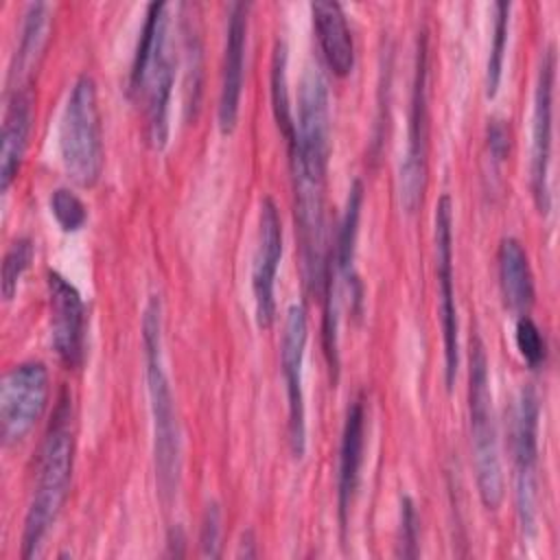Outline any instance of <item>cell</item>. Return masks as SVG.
Here are the masks:
<instances>
[{
	"instance_id": "cell-1",
	"label": "cell",
	"mask_w": 560,
	"mask_h": 560,
	"mask_svg": "<svg viewBox=\"0 0 560 560\" xmlns=\"http://www.w3.org/2000/svg\"><path fill=\"white\" fill-rule=\"evenodd\" d=\"M142 348H144V376L153 427V466L155 483L162 503H171L182 470V433L177 422L175 398L164 365L162 352V300L149 295L142 311Z\"/></svg>"
},
{
	"instance_id": "cell-2",
	"label": "cell",
	"mask_w": 560,
	"mask_h": 560,
	"mask_svg": "<svg viewBox=\"0 0 560 560\" xmlns=\"http://www.w3.org/2000/svg\"><path fill=\"white\" fill-rule=\"evenodd\" d=\"M168 9V2H151L147 7L129 72V92L142 98L147 140L158 151L168 142V105L175 83Z\"/></svg>"
},
{
	"instance_id": "cell-3",
	"label": "cell",
	"mask_w": 560,
	"mask_h": 560,
	"mask_svg": "<svg viewBox=\"0 0 560 560\" xmlns=\"http://www.w3.org/2000/svg\"><path fill=\"white\" fill-rule=\"evenodd\" d=\"M74 459V422H72V400L68 392H61L57 407L52 411L50 424L46 429L39 459H37V481L24 518L22 532V556L35 558L42 549V540L57 521L72 477Z\"/></svg>"
},
{
	"instance_id": "cell-4",
	"label": "cell",
	"mask_w": 560,
	"mask_h": 560,
	"mask_svg": "<svg viewBox=\"0 0 560 560\" xmlns=\"http://www.w3.org/2000/svg\"><path fill=\"white\" fill-rule=\"evenodd\" d=\"M468 416H470V444L477 492L488 510H499L503 501V468L499 453V433L492 409L488 357L479 337L470 343V372H468Z\"/></svg>"
},
{
	"instance_id": "cell-5",
	"label": "cell",
	"mask_w": 560,
	"mask_h": 560,
	"mask_svg": "<svg viewBox=\"0 0 560 560\" xmlns=\"http://www.w3.org/2000/svg\"><path fill=\"white\" fill-rule=\"evenodd\" d=\"M59 155L74 184L92 186L98 182L105 151L96 83L90 74H79L66 98L59 120Z\"/></svg>"
},
{
	"instance_id": "cell-6",
	"label": "cell",
	"mask_w": 560,
	"mask_h": 560,
	"mask_svg": "<svg viewBox=\"0 0 560 560\" xmlns=\"http://www.w3.org/2000/svg\"><path fill=\"white\" fill-rule=\"evenodd\" d=\"M291 171L326 179L330 158L328 81L319 63H308L300 79L298 116L289 142Z\"/></svg>"
},
{
	"instance_id": "cell-7",
	"label": "cell",
	"mask_w": 560,
	"mask_h": 560,
	"mask_svg": "<svg viewBox=\"0 0 560 560\" xmlns=\"http://www.w3.org/2000/svg\"><path fill=\"white\" fill-rule=\"evenodd\" d=\"M538 420L540 400L532 385H523L512 413V459L514 497L523 534L536 532V490H538Z\"/></svg>"
},
{
	"instance_id": "cell-8",
	"label": "cell",
	"mask_w": 560,
	"mask_h": 560,
	"mask_svg": "<svg viewBox=\"0 0 560 560\" xmlns=\"http://www.w3.org/2000/svg\"><path fill=\"white\" fill-rule=\"evenodd\" d=\"M427 35L418 37L411 109L407 125V147L398 166V201L407 212H413L422 199L427 184V138H429V109H427V77H429Z\"/></svg>"
},
{
	"instance_id": "cell-9",
	"label": "cell",
	"mask_w": 560,
	"mask_h": 560,
	"mask_svg": "<svg viewBox=\"0 0 560 560\" xmlns=\"http://www.w3.org/2000/svg\"><path fill=\"white\" fill-rule=\"evenodd\" d=\"M50 394L48 368L42 361L13 365L0 385V435L7 446L18 444L42 418Z\"/></svg>"
},
{
	"instance_id": "cell-10",
	"label": "cell",
	"mask_w": 560,
	"mask_h": 560,
	"mask_svg": "<svg viewBox=\"0 0 560 560\" xmlns=\"http://www.w3.org/2000/svg\"><path fill=\"white\" fill-rule=\"evenodd\" d=\"M553 79H556V48L549 44L540 57L536 85H534V112H532V153H529V186L536 208L547 214L551 208L549 192V164H551V138H553Z\"/></svg>"
},
{
	"instance_id": "cell-11",
	"label": "cell",
	"mask_w": 560,
	"mask_h": 560,
	"mask_svg": "<svg viewBox=\"0 0 560 560\" xmlns=\"http://www.w3.org/2000/svg\"><path fill=\"white\" fill-rule=\"evenodd\" d=\"M435 276L440 284V324L444 343V383L451 392L459 368V324L453 287V201L442 195L435 203Z\"/></svg>"
},
{
	"instance_id": "cell-12",
	"label": "cell",
	"mask_w": 560,
	"mask_h": 560,
	"mask_svg": "<svg viewBox=\"0 0 560 560\" xmlns=\"http://www.w3.org/2000/svg\"><path fill=\"white\" fill-rule=\"evenodd\" d=\"M308 339V319L302 304H291L287 308L282 339H280V368L287 385V405H289V448L295 459H302L306 453V407H304V387H302V363L304 348Z\"/></svg>"
},
{
	"instance_id": "cell-13",
	"label": "cell",
	"mask_w": 560,
	"mask_h": 560,
	"mask_svg": "<svg viewBox=\"0 0 560 560\" xmlns=\"http://www.w3.org/2000/svg\"><path fill=\"white\" fill-rule=\"evenodd\" d=\"M282 258V221L278 206L265 197L258 214V243L252 262V293L258 328H271L276 322V273Z\"/></svg>"
},
{
	"instance_id": "cell-14",
	"label": "cell",
	"mask_w": 560,
	"mask_h": 560,
	"mask_svg": "<svg viewBox=\"0 0 560 560\" xmlns=\"http://www.w3.org/2000/svg\"><path fill=\"white\" fill-rule=\"evenodd\" d=\"M50 339L57 357L68 368H79L85 357V304L77 287L57 271H48Z\"/></svg>"
},
{
	"instance_id": "cell-15",
	"label": "cell",
	"mask_w": 560,
	"mask_h": 560,
	"mask_svg": "<svg viewBox=\"0 0 560 560\" xmlns=\"http://www.w3.org/2000/svg\"><path fill=\"white\" fill-rule=\"evenodd\" d=\"M247 2H234L230 7L228 31H225V50H223V70H221V90L217 105V120L221 133H232L238 120L243 77H245V46H247Z\"/></svg>"
},
{
	"instance_id": "cell-16",
	"label": "cell",
	"mask_w": 560,
	"mask_h": 560,
	"mask_svg": "<svg viewBox=\"0 0 560 560\" xmlns=\"http://www.w3.org/2000/svg\"><path fill=\"white\" fill-rule=\"evenodd\" d=\"M365 453V405L361 398L352 400L346 413L341 446H339V475H337V505L341 529L348 525V512L357 494Z\"/></svg>"
},
{
	"instance_id": "cell-17",
	"label": "cell",
	"mask_w": 560,
	"mask_h": 560,
	"mask_svg": "<svg viewBox=\"0 0 560 560\" xmlns=\"http://www.w3.org/2000/svg\"><path fill=\"white\" fill-rule=\"evenodd\" d=\"M33 122V92L22 88L7 94V109L2 122V142H0V190L7 192L13 184L26 147Z\"/></svg>"
},
{
	"instance_id": "cell-18",
	"label": "cell",
	"mask_w": 560,
	"mask_h": 560,
	"mask_svg": "<svg viewBox=\"0 0 560 560\" xmlns=\"http://www.w3.org/2000/svg\"><path fill=\"white\" fill-rule=\"evenodd\" d=\"M311 18L328 68L337 77H346L354 66V42L341 4L332 0L311 2Z\"/></svg>"
},
{
	"instance_id": "cell-19",
	"label": "cell",
	"mask_w": 560,
	"mask_h": 560,
	"mask_svg": "<svg viewBox=\"0 0 560 560\" xmlns=\"http://www.w3.org/2000/svg\"><path fill=\"white\" fill-rule=\"evenodd\" d=\"M48 26H50V7L46 2H31L26 7L20 42L9 66L7 94L22 88H31V79L37 72L39 59L48 42Z\"/></svg>"
},
{
	"instance_id": "cell-20",
	"label": "cell",
	"mask_w": 560,
	"mask_h": 560,
	"mask_svg": "<svg viewBox=\"0 0 560 560\" xmlns=\"http://www.w3.org/2000/svg\"><path fill=\"white\" fill-rule=\"evenodd\" d=\"M361 208H363V184L361 179H354L348 197H346V208L339 221L337 230V241L335 247L330 249L335 271L346 280V287L350 291V298L354 302V308L359 313L361 302H363V289L361 280L354 271V252H357V236H359V219H361Z\"/></svg>"
},
{
	"instance_id": "cell-21",
	"label": "cell",
	"mask_w": 560,
	"mask_h": 560,
	"mask_svg": "<svg viewBox=\"0 0 560 560\" xmlns=\"http://www.w3.org/2000/svg\"><path fill=\"white\" fill-rule=\"evenodd\" d=\"M497 262L499 287L505 306L516 315H527L534 304V276L523 245L516 238L505 236L499 243Z\"/></svg>"
},
{
	"instance_id": "cell-22",
	"label": "cell",
	"mask_w": 560,
	"mask_h": 560,
	"mask_svg": "<svg viewBox=\"0 0 560 560\" xmlns=\"http://www.w3.org/2000/svg\"><path fill=\"white\" fill-rule=\"evenodd\" d=\"M287 44L282 39L276 42L273 46V57H271V107H273V118L278 122V129L291 142L293 138V112H291V101H289V83H287Z\"/></svg>"
},
{
	"instance_id": "cell-23",
	"label": "cell",
	"mask_w": 560,
	"mask_h": 560,
	"mask_svg": "<svg viewBox=\"0 0 560 560\" xmlns=\"http://www.w3.org/2000/svg\"><path fill=\"white\" fill-rule=\"evenodd\" d=\"M510 2H494V24H492V44L486 63V96L492 98L499 92L503 77V61L508 48V31H510Z\"/></svg>"
},
{
	"instance_id": "cell-24",
	"label": "cell",
	"mask_w": 560,
	"mask_h": 560,
	"mask_svg": "<svg viewBox=\"0 0 560 560\" xmlns=\"http://www.w3.org/2000/svg\"><path fill=\"white\" fill-rule=\"evenodd\" d=\"M33 256H35V247H33V241L26 238V236L15 238L9 245V249L4 252V258H2V298L7 302L13 300V295L18 291V284H20V278L31 267Z\"/></svg>"
},
{
	"instance_id": "cell-25",
	"label": "cell",
	"mask_w": 560,
	"mask_h": 560,
	"mask_svg": "<svg viewBox=\"0 0 560 560\" xmlns=\"http://www.w3.org/2000/svg\"><path fill=\"white\" fill-rule=\"evenodd\" d=\"M50 212L63 232H79L88 221V206L70 190V188H55L50 192Z\"/></svg>"
},
{
	"instance_id": "cell-26",
	"label": "cell",
	"mask_w": 560,
	"mask_h": 560,
	"mask_svg": "<svg viewBox=\"0 0 560 560\" xmlns=\"http://www.w3.org/2000/svg\"><path fill=\"white\" fill-rule=\"evenodd\" d=\"M514 339H516V348H518L521 357L525 359V363L529 368H538L545 363L547 343H545L540 328L536 326V322L529 315H518L516 326H514Z\"/></svg>"
},
{
	"instance_id": "cell-27",
	"label": "cell",
	"mask_w": 560,
	"mask_h": 560,
	"mask_svg": "<svg viewBox=\"0 0 560 560\" xmlns=\"http://www.w3.org/2000/svg\"><path fill=\"white\" fill-rule=\"evenodd\" d=\"M418 512L409 497H402L400 501V556L416 558L418 556Z\"/></svg>"
},
{
	"instance_id": "cell-28",
	"label": "cell",
	"mask_w": 560,
	"mask_h": 560,
	"mask_svg": "<svg viewBox=\"0 0 560 560\" xmlns=\"http://www.w3.org/2000/svg\"><path fill=\"white\" fill-rule=\"evenodd\" d=\"M219 540H221V510L217 503H210L201 521V536H199L201 553L208 558H217L219 545H221Z\"/></svg>"
},
{
	"instance_id": "cell-29",
	"label": "cell",
	"mask_w": 560,
	"mask_h": 560,
	"mask_svg": "<svg viewBox=\"0 0 560 560\" xmlns=\"http://www.w3.org/2000/svg\"><path fill=\"white\" fill-rule=\"evenodd\" d=\"M486 142L488 151L494 162H503L510 153V127L503 118H490L486 127Z\"/></svg>"
}]
</instances>
